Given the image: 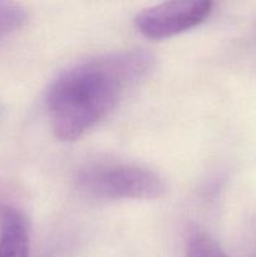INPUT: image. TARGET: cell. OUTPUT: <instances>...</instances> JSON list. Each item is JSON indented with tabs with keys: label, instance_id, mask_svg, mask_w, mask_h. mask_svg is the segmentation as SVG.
Returning a JSON list of instances; mask_svg holds the SVG:
<instances>
[{
	"label": "cell",
	"instance_id": "cell-6",
	"mask_svg": "<svg viewBox=\"0 0 256 257\" xmlns=\"http://www.w3.org/2000/svg\"><path fill=\"white\" fill-rule=\"evenodd\" d=\"M185 257H227L220 246L205 235H195L188 241Z\"/></svg>",
	"mask_w": 256,
	"mask_h": 257
},
{
	"label": "cell",
	"instance_id": "cell-4",
	"mask_svg": "<svg viewBox=\"0 0 256 257\" xmlns=\"http://www.w3.org/2000/svg\"><path fill=\"white\" fill-rule=\"evenodd\" d=\"M29 228L24 215L12 206L0 212V257H29Z\"/></svg>",
	"mask_w": 256,
	"mask_h": 257
},
{
	"label": "cell",
	"instance_id": "cell-8",
	"mask_svg": "<svg viewBox=\"0 0 256 257\" xmlns=\"http://www.w3.org/2000/svg\"><path fill=\"white\" fill-rule=\"evenodd\" d=\"M251 257H256V255H253V256H251Z\"/></svg>",
	"mask_w": 256,
	"mask_h": 257
},
{
	"label": "cell",
	"instance_id": "cell-7",
	"mask_svg": "<svg viewBox=\"0 0 256 257\" xmlns=\"http://www.w3.org/2000/svg\"><path fill=\"white\" fill-rule=\"evenodd\" d=\"M2 112H3V108H2V105H0V115H2Z\"/></svg>",
	"mask_w": 256,
	"mask_h": 257
},
{
	"label": "cell",
	"instance_id": "cell-2",
	"mask_svg": "<svg viewBox=\"0 0 256 257\" xmlns=\"http://www.w3.org/2000/svg\"><path fill=\"white\" fill-rule=\"evenodd\" d=\"M78 185L89 196L102 200H156L167 186L155 171L130 162H94L82 168Z\"/></svg>",
	"mask_w": 256,
	"mask_h": 257
},
{
	"label": "cell",
	"instance_id": "cell-1",
	"mask_svg": "<svg viewBox=\"0 0 256 257\" xmlns=\"http://www.w3.org/2000/svg\"><path fill=\"white\" fill-rule=\"evenodd\" d=\"M155 64L151 53L128 50L90 58L64 70L47 94L55 137L73 142L94 128L128 90L150 77Z\"/></svg>",
	"mask_w": 256,
	"mask_h": 257
},
{
	"label": "cell",
	"instance_id": "cell-5",
	"mask_svg": "<svg viewBox=\"0 0 256 257\" xmlns=\"http://www.w3.org/2000/svg\"><path fill=\"white\" fill-rule=\"evenodd\" d=\"M27 20V10L14 2L0 0V38L19 29Z\"/></svg>",
	"mask_w": 256,
	"mask_h": 257
},
{
	"label": "cell",
	"instance_id": "cell-3",
	"mask_svg": "<svg viewBox=\"0 0 256 257\" xmlns=\"http://www.w3.org/2000/svg\"><path fill=\"white\" fill-rule=\"evenodd\" d=\"M213 4L207 0H175L152 5L138 13L135 24L150 39H166L197 27L210 17Z\"/></svg>",
	"mask_w": 256,
	"mask_h": 257
}]
</instances>
